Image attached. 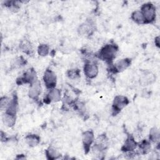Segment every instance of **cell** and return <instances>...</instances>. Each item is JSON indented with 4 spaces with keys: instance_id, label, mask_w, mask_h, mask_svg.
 I'll use <instances>...</instances> for the list:
<instances>
[{
    "instance_id": "obj_1",
    "label": "cell",
    "mask_w": 160,
    "mask_h": 160,
    "mask_svg": "<svg viewBox=\"0 0 160 160\" xmlns=\"http://www.w3.org/2000/svg\"><path fill=\"white\" fill-rule=\"evenodd\" d=\"M118 51V47L115 44H107L98 52V57L108 64L112 63Z\"/></svg>"
},
{
    "instance_id": "obj_2",
    "label": "cell",
    "mask_w": 160,
    "mask_h": 160,
    "mask_svg": "<svg viewBox=\"0 0 160 160\" xmlns=\"http://www.w3.org/2000/svg\"><path fill=\"white\" fill-rule=\"evenodd\" d=\"M141 12L144 18V23L153 22L156 17V10L155 6L151 2H147L141 8Z\"/></svg>"
},
{
    "instance_id": "obj_3",
    "label": "cell",
    "mask_w": 160,
    "mask_h": 160,
    "mask_svg": "<svg viewBox=\"0 0 160 160\" xmlns=\"http://www.w3.org/2000/svg\"><path fill=\"white\" fill-rule=\"evenodd\" d=\"M129 101L127 97L122 95H118L114 98L112 110L113 115H116L119 113L125 106L129 104Z\"/></svg>"
},
{
    "instance_id": "obj_4",
    "label": "cell",
    "mask_w": 160,
    "mask_h": 160,
    "mask_svg": "<svg viewBox=\"0 0 160 160\" xmlns=\"http://www.w3.org/2000/svg\"><path fill=\"white\" fill-rule=\"evenodd\" d=\"M43 81L46 87L48 89L54 88L57 82V78L56 74L51 69H47L43 76Z\"/></svg>"
},
{
    "instance_id": "obj_5",
    "label": "cell",
    "mask_w": 160,
    "mask_h": 160,
    "mask_svg": "<svg viewBox=\"0 0 160 160\" xmlns=\"http://www.w3.org/2000/svg\"><path fill=\"white\" fill-rule=\"evenodd\" d=\"M84 72L86 76L89 79L96 78L98 74L99 69L98 65L91 61H88L84 66Z\"/></svg>"
},
{
    "instance_id": "obj_6",
    "label": "cell",
    "mask_w": 160,
    "mask_h": 160,
    "mask_svg": "<svg viewBox=\"0 0 160 160\" xmlns=\"http://www.w3.org/2000/svg\"><path fill=\"white\" fill-rule=\"evenodd\" d=\"M94 139V135L91 130H87L82 133V140L84 146L85 153H88L89 151L91 145L92 144Z\"/></svg>"
},
{
    "instance_id": "obj_7",
    "label": "cell",
    "mask_w": 160,
    "mask_h": 160,
    "mask_svg": "<svg viewBox=\"0 0 160 160\" xmlns=\"http://www.w3.org/2000/svg\"><path fill=\"white\" fill-rule=\"evenodd\" d=\"M41 90L42 88L41 86V82L39 80L36 79L31 84L28 92V95L31 99L38 100L39 95L41 93Z\"/></svg>"
},
{
    "instance_id": "obj_8",
    "label": "cell",
    "mask_w": 160,
    "mask_h": 160,
    "mask_svg": "<svg viewBox=\"0 0 160 160\" xmlns=\"http://www.w3.org/2000/svg\"><path fill=\"white\" fill-rule=\"evenodd\" d=\"M94 31V24L91 21H87L79 25L78 32L79 35H91Z\"/></svg>"
},
{
    "instance_id": "obj_9",
    "label": "cell",
    "mask_w": 160,
    "mask_h": 160,
    "mask_svg": "<svg viewBox=\"0 0 160 160\" xmlns=\"http://www.w3.org/2000/svg\"><path fill=\"white\" fill-rule=\"evenodd\" d=\"M37 79L36 73L35 70L32 68H30L28 69L22 75L21 78H19L20 82L18 83L19 84H21L22 83H29L31 84L33 82H34Z\"/></svg>"
},
{
    "instance_id": "obj_10",
    "label": "cell",
    "mask_w": 160,
    "mask_h": 160,
    "mask_svg": "<svg viewBox=\"0 0 160 160\" xmlns=\"http://www.w3.org/2000/svg\"><path fill=\"white\" fill-rule=\"evenodd\" d=\"M61 91L57 88H52L49 90V92L46 95L44 99V102H46V103L58 102L61 100Z\"/></svg>"
},
{
    "instance_id": "obj_11",
    "label": "cell",
    "mask_w": 160,
    "mask_h": 160,
    "mask_svg": "<svg viewBox=\"0 0 160 160\" xmlns=\"http://www.w3.org/2000/svg\"><path fill=\"white\" fill-rule=\"evenodd\" d=\"M131 60L129 58H124L119 60L116 62L113 67V70L115 72H120L126 69L131 64Z\"/></svg>"
},
{
    "instance_id": "obj_12",
    "label": "cell",
    "mask_w": 160,
    "mask_h": 160,
    "mask_svg": "<svg viewBox=\"0 0 160 160\" xmlns=\"http://www.w3.org/2000/svg\"><path fill=\"white\" fill-rule=\"evenodd\" d=\"M137 146L138 143L134 140V138L131 136H129L125 140V142L121 148V150L125 152L129 151H134Z\"/></svg>"
},
{
    "instance_id": "obj_13",
    "label": "cell",
    "mask_w": 160,
    "mask_h": 160,
    "mask_svg": "<svg viewBox=\"0 0 160 160\" xmlns=\"http://www.w3.org/2000/svg\"><path fill=\"white\" fill-rule=\"evenodd\" d=\"M156 78L154 75L150 71H145L142 73L140 78V82L142 86H148L152 83Z\"/></svg>"
},
{
    "instance_id": "obj_14",
    "label": "cell",
    "mask_w": 160,
    "mask_h": 160,
    "mask_svg": "<svg viewBox=\"0 0 160 160\" xmlns=\"http://www.w3.org/2000/svg\"><path fill=\"white\" fill-rule=\"evenodd\" d=\"M18 98H17L16 96L14 95L12 99L11 100H10L9 103L6 109L5 112L11 115L16 116V112L18 110Z\"/></svg>"
},
{
    "instance_id": "obj_15",
    "label": "cell",
    "mask_w": 160,
    "mask_h": 160,
    "mask_svg": "<svg viewBox=\"0 0 160 160\" xmlns=\"http://www.w3.org/2000/svg\"><path fill=\"white\" fill-rule=\"evenodd\" d=\"M26 144L30 147L36 146L40 142V137L34 134H30L25 137Z\"/></svg>"
},
{
    "instance_id": "obj_16",
    "label": "cell",
    "mask_w": 160,
    "mask_h": 160,
    "mask_svg": "<svg viewBox=\"0 0 160 160\" xmlns=\"http://www.w3.org/2000/svg\"><path fill=\"white\" fill-rule=\"evenodd\" d=\"M20 47L22 51L28 55L32 54L34 52L33 46L28 40H23L21 43Z\"/></svg>"
},
{
    "instance_id": "obj_17",
    "label": "cell",
    "mask_w": 160,
    "mask_h": 160,
    "mask_svg": "<svg viewBox=\"0 0 160 160\" xmlns=\"http://www.w3.org/2000/svg\"><path fill=\"white\" fill-rule=\"evenodd\" d=\"M46 155L47 159L50 160L58 159L61 156L59 152L52 147H49L46 150Z\"/></svg>"
},
{
    "instance_id": "obj_18",
    "label": "cell",
    "mask_w": 160,
    "mask_h": 160,
    "mask_svg": "<svg viewBox=\"0 0 160 160\" xmlns=\"http://www.w3.org/2000/svg\"><path fill=\"white\" fill-rule=\"evenodd\" d=\"M2 121L7 126L12 127L16 122V116L11 115L8 113H4L2 116Z\"/></svg>"
},
{
    "instance_id": "obj_19",
    "label": "cell",
    "mask_w": 160,
    "mask_h": 160,
    "mask_svg": "<svg viewBox=\"0 0 160 160\" xmlns=\"http://www.w3.org/2000/svg\"><path fill=\"white\" fill-rule=\"evenodd\" d=\"M149 140L153 142H158L160 138V132L158 128L153 127L149 131Z\"/></svg>"
},
{
    "instance_id": "obj_20",
    "label": "cell",
    "mask_w": 160,
    "mask_h": 160,
    "mask_svg": "<svg viewBox=\"0 0 160 160\" xmlns=\"http://www.w3.org/2000/svg\"><path fill=\"white\" fill-rule=\"evenodd\" d=\"M131 19L134 22H136L137 24H145L144 18L141 11L137 10L134 11L131 14Z\"/></svg>"
},
{
    "instance_id": "obj_21",
    "label": "cell",
    "mask_w": 160,
    "mask_h": 160,
    "mask_svg": "<svg viewBox=\"0 0 160 160\" xmlns=\"http://www.w3.org/2000/svg\"><path fill=\"white\" fill-rule=\"evenodd\" d=\"M139 149L142 154H148L151 150V143L147 140H143L139 145Z\"/></svg>"
},
{
    "instance_id": "obj_22",
    "label": "cell",
    "mask_w": 160,
    "mask_h": 160,
    "mask_svg": "<svg viewBox=\"0 0 160 160\" xmlns=\"http://www.w3.org/2000/svg\"><path fill=\"white\" fill-rule=\"evenodd\" d=\"M49 47L46 44H41L38 48V54L41 56H46L49 54Z\"/></svg>"
},
{
    "instance_id": "obj_23",
    "label": "cell",
    "mask_w": 160,
    "mask_h": 160,
    "mask_svg": "<svg viewBox=\"0 0 160 160\" xmlns=\"http://www.w3.org/2000/svg\"><path fill=\"white\" fill-rule=\"evenodd\" d=\"M67 76L71 79H74L80 77V71L79 69H69L67 72Z\"/></svg>"
},
{
    "instance_id": "obj_24",
    "label": "cell",
    "mask_w": 160,
    "mask_h": 160,
    "mask_svg": "<svg viewBox=\"0 0 160 160\" xmlns=\"http://www.w3.org/2000/svg\"><path fill=\"white\" fill-rule=\"evenodd\" d=\"M9 99L7 97H2L0 100V107L1 109H6L9 103Z\"/></svg>"
},
{
    "instance_id": "obj_25",
    "label": "cell",
    "mask_w": 160,
    "mask_h": 160,
    "mask_svg": "<svg viewBox=\"0 0 160 160\" xmlns=\"http://www.w3.org/2000/svg\"><path fill=\"white\" fill-rule=\"evenodd\" d=\"M154 42H155L156 46L158 48H159V36H157V37L155 38Z\"/></svg>"
}]
</instances>
